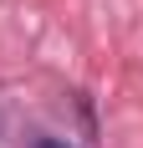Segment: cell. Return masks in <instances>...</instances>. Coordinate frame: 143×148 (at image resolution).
<instances>
[{
	"mask_svg": "<svg viewBox=\"0 0 143 148\" xmlns=\"http://www.w3.org/2000/svg\"><path fill=\"white\" fill-rule=\"evenodd\" d=\"M31 148H72V143H67V138H36Z\"/></svg>",
	"mask_w": 143,
	"mask_h": 148,
	"instance_id": "1",
	"label": "cell"
}]
</instances>
